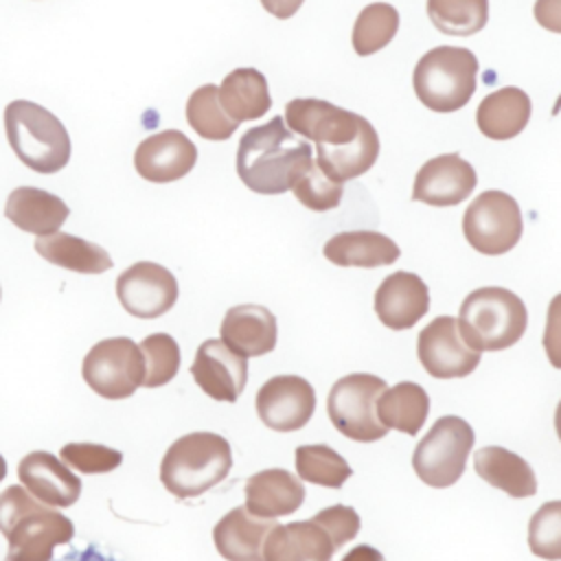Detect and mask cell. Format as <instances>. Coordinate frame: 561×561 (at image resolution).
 I'll list each match as a JSON object with an SVG mask.
<instances>
[{"label": "cell", "instance_id": "obj_18", "mask_svg": "<svg viewBox=\"0 0 561 561\" xmlns=\"http://www.w3.org/2000/svg\"><path fill=\"white\" fill-rule=\"evenodd\" d=\"M430 309V289L412 272L388 274L375 291V313L392 331L412 329Z\"/></svg>", "mask_w": 561, "mask_h": 561}, {"label": "cell", "instance_id": "obj_14", "mask_svg": "<svg viewBox=\"0 0 561 561\" xmlns=\"http://www.w3.org/2000/svg\"><path fill=\"white\" fill-rule=\"evenodd\" d=\"M316 410L313 386L298 375H276L256 392V414L274 432H296Z\"/></svg>", "mask_w": 561, "mask_h": 561}, {"label": "cell", "instance_id": "obj_24", "mask_svg": "<svg viewBox=\"0 0 561 561\" xmlns=\"http://www.w3.org/2000/svg\"><path fill=\"white\" fill-rule=\"evenodd\" d=\"M68 215L70 208L61 197L35 186L13 188L4 204V217L13 226L39 237L59 232Z\"/></svg>", "mask_w": 561, "mask_h": 561}, {"label": "cell", "instance_id": "obj_22", "mask_svg": "<svg viewBox=\"0 0 561 561\" xmlns=\"http://www.w3.org/2000/svg\"><path fill=\"white\" fill-rule=\"evenodd\" d=\"M274 526V519L256 517L245 506H237L215 524L213 541L226 561H265L263 546Z\"/></svg>", "mask_w": 561, "mask_h": 561}, {"label": "cell", "instance_id": "obj_20", "mask_svg": "<svg viewBox=\"0 0 561 561\" xmlns=\"http://www.w3.org/2000/svg\"><path fill=\"white\" fill-rule=\"evenodd\" d=\"M331 535L311 517L276 524L263 546L265 561H331L335 554Z\"/></svg>", "mask_w": 561, "mask_h": 561}, {"label": "cell", "instance_id": "obj_9", "mask_svg": "<svg viewBox=\"0 0 561 561\" xmlns=\"http://www.w3.org/2000/svg\"><path fill=\"white\" fill-rule=\"evenodd\" d=\"M81 375L99 397L127 399L145 381V357L131 337H107L85 353Z\"/></svg>", "mask_w": 561, "mask_h": 561}, {"label": "cell", "instance_id": "obj_1", "mask_svg": "<svg viewBox=\"0 0 561 561\" xmlns=\"http://www.w3.org/2000/svg\"><path fill=\"white\" fill-rule=\"evenodd\" d=\"M313 167L307 140L294 136L280 116L248 129L237 149V173L241 182L261 195H278Z\"/></svg>", "mask_w": 561, "mask_h": 561}, {"label": "cell", "instance_id": "obj_38", "mask_svg": "<svg viewBox=\"0 0 561 561\" xmlns=\"http://www.w3.org/2000/svg\"><path fill=\"white\" fill-rule=\"evenodd\" d=\"M294 195L296 199L313 210V213H324V210H333L340 206L342 202V184L331 180L329 175H324L318 164L313 162V167L294 184Z\"/></svg>", "mask_w": 561, "mask_h": 561}, {"label": "cell", "instance_id": "obj_29", "mask_svg": "<svg viewBox=\"0 0 561 561\" xmlns=\"http://www.w3.org/2000/svg\"><path fill=\"white\" fill-rule=\"evenodd\" d=\"M35 252L48 263L79 274H103L114 265L112 256L101 245L66 232L39 237Z\"/></svg>", "mask_w": 561, "mask_h": 561}, {"label": "cell", "instance_id": "obj_42", "mask_svg": "<svg viewBox=\"0 0 561 561\" xmlns=\"http://www.w3.org/2000/svg\"><path fill=\"white\" fill-rule=\"evenodd\" d=\"M533 15L541 28L561 33V0H535Z\"/></svg>", "mask_w": 561, "mask_h": 561}, {"label": "cell", "instance_id": "obj_43", "mask_svg": "<svg viewBox=\"0 0 561 561\" xmlns=\"http://www.w3.org/2000/svg\"><path fill=\"white\" fill-rule=\"evenodd\" d=\"M55 561H116V559L112 554L103 552L96 543H90L88 548H81V550H77V548L68 550L66 554H61Z\"/></svg>", "mask_w": 561, "mask_h": 561}, {"label": "cell", "instance_id": "obj_16", "mask_svg": "<svg viewBox=\"0 0 561 561\" xmlns=\"http://www.w3.org/2000/svg\"><path fill=\"white\" fill-rule=\"evenodd\" d=\"M197 162V147L180 129H164L147 136L134 151V167L147 182H175L191 173Z\"/></svg>", "mask_w": 561, "mask_h": 561}, {"label": "cell", "instance_id": "obj_40", "mask_svg": "<svg viewBox=\"0 0 561 561\" xmlns=\"http://www.w3.org/2000/svg\"><path fill=\"white\" fill-rule=\"evenodd\" d=\"M313 519L331 535L335 548H342L344 543L353 541L362 526L357 511L344 504H333L329 508H322L320 513L313 515Z\"/></svg>", "mask_w": 561, "mask_h": 561}, {"label": "cell", "instance_id": "obj_41", "mask_svg": "<svg viewBox=\"0 0 561 561\" xmlns=\"http://www.w3.org/2000/svg\"><path fill=\"white\" fill-rule=\"evenodd\" d=\"M543 351L552 368H561V294H557L548 305L546 329H543Z\"/></svg>", "mask_w": 561, "mask_h": 561}, {"label": "cell", "instance_id": "obj_44", "mask_svg": "<svg viewBox=\"0 0 561 561\" xmlns=\"http://www.w3.org/2000/svg\"><path fill=\"white\" fill-rule=\"evenodd\" d=\"M302 2H305V0H261L263 9H265L267 13H272L274 18H278V20L291 18V15L302 7Z\"/></svg>", "mask_w": 561, "mask_h": 561}, {"label": "cell", "instance_id": "obj_12", "mask_svg": "<svg viewBox=\"0 0 561 561\" xmlns=\"http://www.w3.org/2000/svg\"><path fill=\"white\" fill-rule=\"evenodd\" d=\"M416 353L421 366L436 379L471 375L480 364V351L467 344L458 320L451 316H438L421 329Z\"/></svg>", "mask_w": 561, "mask_h": 561}, {"label": "cell", "instance_id": "obj_4", "mask_svg": "<svg viewBox=\"0 0 561 561\" xmlns=\"http://www.w3.org/2000/svg\"><path fill=\"white\" fill-rule=\"evenodd\" d=\"M4 131L13 153L35 173H57L70 160L64 123L33 101L18 99L4 107Z\"/></svg>", "mask_w": 561, "mask_h": 561}, {"label": "cell", "instance_id": "obj_35", "mask_svg": "<svg viewBox=\"0 0 561 561\" xmlns=\"http://www.w3.org/2000/svg\"><path fill=\"white\" fill-rule=\"evenodd\" d=\"M399 28V13L392 4L373 2L364 7L353 24V48L357 55L366 57L386 48Z\"/></svg>", "mask_w": 561, "mask_h": 561}, {"label": "cell", "instance_id": "obj_19", "mask_svg": "<svg viewBox=\"0 0 561 561\" xmlns=\"http://www.w3.org/2000/svg\"><path fill=\"white\" fill-rule=\"evenodd\" d=\"M18 478L33 497L57 508L75 504L81 495L79 476L48 451L26 454L18 465Z\"/></svg>", "mask_w": 561, "mask_h": 561}, {"label": "cell", "instance_id": "obj_23", "mask_svg": "<svg viewBox=\"0 0 561 561\" xmlns=\"http://www.w3.org/2000/svg\"><path fill=\"white\" fill-rule=\"evenodd\" d=\"M245 508L265 519L283 517L298 511L305 502L302 482L278 467L263 469L245 480Z\"/></svg>", "mask_w": 561, "mask_h": 561}, {"label": "cell", "instance_id": "obj_32", "mask_svg": "<svg viewBox=\"0 0 561 561\" xmlns=\"http://www.w3.org/2000/svg\"><path fill=\"white\" fill-rule=\"evenodd\" d=\"M186 121L204 140H228L239 127V123L224 112L219 103V88L213 83L193 90L186 101Z\"/></svg>", "mask_w": 561, "mask_h": 561}, {"label": "cell", "instance_id": "obj_39", "mask_svg": "<svg viewBox=\"0 0 561 561\" xmlns=\"http://www.w3.org/2000/svg\"><path fill=\"white\" fill-rule=\"evenodd\" d=\"M59 456L79 473H107L123 462V454L99 443H68Z\"/></svg>", "mask_w": 561, "mask_h": 561}, {"label": "cell", "instance_id": "obj_48", "mask_svg": "<svg viewBox=\"0 0 561 561\" xmlns=\"http://www.w3.org/2000/svg\"><path fill=\"white\" fill-rule=\"evenodd\" d=\"M0 298H2V289H0Z\"/></svg>", "mask_w": 561, "mask_h": 561}, {"label": "cell", "instance_id": "obj_11", "mask_svg": "<svg viewBox=\"0 0 561 561\" xmlns=\"http://www.w3.org/2000/svg\"><path fill=\"white\" fill-rule=\"evenodd\" d=\"M285 125L316 142V149H333L355 140L370 123L322 99H291L285 107Z\"/></svg>", "mask_w": 561, "mask_h": 561}, {"label": "cell", "instance_id": "obj_8", "mask_svg": "<svg viewBox=\"0 0 561 561\" xmlns=\"http://www.w3.org/2000/svg\"><path fill=\"white\" fill-rule=\"evenodd\" d=\"M386 390V381L370 373H351L331 386L327 397V414L333 427L359 443H373L386 436L388 427L377 416L379 394Z\"/></svg>", "mask_w": 561, "mask_h": 561}, {"label": "cell", "instance_id": "obj_31", "mask_svg": "<svg viewBox=\"0 0 561 561\" xmlns=\"http://www.w3.org/2000/svg\"><path fill=\"white\" fill-rule=\"evenodd\" d=\"M379 156V136L373 125H368L355 140L333 147L316 149L318 169L335 182H348L357 175H364Z\"/></svg>", "mask_w": 561, "mask_h": 561}, {"label": "cell", "instance_id": "obj_2", "mask_svg": "<svg viewBox=\"0 0 561 561\" xmlns=\"http://www.w3.org/2000/svg\"><path fill=\"white\" fill-rule=\"evenodd\" d=\"M0 533L9 546L7 561H53V550L75 537V524L11 484L0 493Z\"/></svg>", "mask_w": 561, "mask_h": 561}, {"label": "cell", "instance_id": "obj_10", "mask_svg": "<svg viewBox=\"0 0 561 561\" xmlns=\"http://www.w3.org/2000/svg\"><path fill=\"white\" fill-rule=\"evenodd\" d=\"M522 213L504 191L480 193L465 210L462 232L467 243L486 256L506 254L522 239Z\"/></svg>", "mask_w": 561, "mask_h": 561}, {"label": "cell", "instance_id": "obj_21", "mask_svg": "<svg viewBox=\"0 0 561 561\" xmlns=\"http://www.w3.org/2000/svg\"><path fill=\"white\" fill-rule=\"evenodd\" d=\"M219 333L221 340L239 355L261 357L276 346V316L263 305H237L226 311Z\"/></svg>", "mask_w": 561, "mask_h": 561}, {"label": "cell", "instance_id": "obj_17", "mask_svg": "<svg viewBox=\"0 0 561 561\" xmlns=\"http://www.w3.org/2000/svg\"><path fill=\"white\" fill-rule=\"evenodd\" d=\"M478 175L473 167L458 153L430 158L416 173L412 199L430 206H456L476 188Z\"/></svg>", "mask_w": 561, "mask_h": 561}, {"label": "cell", "instance_id": "obj_28", "mask_svg": "<svg viewBox=\"0 0 561 561\" xmlns=\"http://www.w3.org/2000/svg\"><path fill=\"white\" fill-rule=\"evenodd\" d=\"M219 103L237 123L261 118L272 107L265 75L256 68H237L228 72L219 85Z\"/></svg>", "mask_w": 561, "mask_h": 561}, {"label": "cell", "instance_id": "obj_45", "mask_svg": "<svg viewBox=\"0 0 561 561\" xmlns=\"http://www.w3.org/2000/svg\"><path fill=\"white\" fill-rule=\"evenodd\" d=\"M342 561H383V554L368 546V543H359V546H353L344 557Z\"/></svg>", "mask_w": 561, "mask_h": 561}, {"label": "cell", "instance_id": "obj_27", "mask_svg": "<svg viewBox=\"0 0 561 561\" xmlns=\"http://www.w3.org/2000/svg\"><path fill=\"white\" fill-rule=\"evenodd\" d=\"M473 467L484 482L511 497H530L537 493V478L533 467L506 447L489 445L478 449L473 456Z\"/></svg>", "mask_w": 561, "mask_h": 561}, {"label": "cell", "instance_id": "obj_6", "mask_svg": "<svg viewBox=\"0 0 561 561\" xmlns=\"http://www.w3.org/2000/svg\"><path fill=\"white\" fill-rule=\"evenodd\" d=\"M478 59L469 48L436 46L427 50L412 75L416 99L434 112H456L476 92Z\"/></svg>", "mask_w": 561, "mask_h": 561}, {"label": "cell", "instance_id": "obj_7", "mask_svg": "<svg viewBox=\"0 0 561 561\" xmlns=\"http://www.w3.org/2000/svg\"><path fill=\"white\" fill-rule=\"evenodd\" d=\"M473 440V427L465 419L454 414L440 416L414 447L412 467L416 476L434 489L456 484L465 473Z\"/></svg>", "mask_w": 561, "mask_h": 561}, {"label": "cell", "instance_id": "obj_30", "mask_svg": "<svg viewBox=\"0 0 561 561\" xmlns=\"http://www.w3.org/2000/svg\"><path fill=\"white\" fill-rule=\"evenodd\" d=\"M430 414V397L423 386L401 381L386 388L377 401V416L383 427L416 436Z\"/></svg>", "mask_w": 561, "mask_h": 561}, {"label": "cell", "instance_id": "obj_15", "mask_svg": "<svg viewBox=\"0 0 561 561\" xmlns=\"http://www.w3.org/2000/svg\"><path fill=\"white\" fill-rule=\"evenodd\" d=\"M191 375L210 399L234 403L248 381V357L232 351L224 340H204L195 351Z\"/></svg>", "mask_w": 561, "mask_h": 561}, {"label": "cell", "instance_id": "obj_13", "mask_svg": "<svg viewBox=\"0 0 561 561\" xmlns=\"http://www.w3.org/2000/svg\"><path fill=\"white\" fill-rule=\"evenodd\" d=\"M116 296L129 316L151 320L175 305L178 280L164 265L138 261L118 274Z\"/></svg>", "mask_w": 561, "mask_h": 561}, {"label": "cell", "instance_id": "obj_36", "mask_svg": "<svg viewBox=\"0 0 561 561\" xmlns=\"http://www.w3.org/2000/svg\"><path fill=\"white\" fill-rule=\"evenodd\" d=\"M145 357V386L158 388L169 383L180 368V346L169 333H151L140 342Z\"/></svg>", "mask_w": 561, "mask_h": 561}, {"label": "cell", "instance_id": "obj_26", "mask_svg": "<svg viewBox=\"0 0 561 561\" xmlns=\"http://www.w3.org/2000/svg\"><path fill=\"white\" fill-rule=\"evenodd\" d=\"M324 256L340 267H379L399 259V245L375 230H346L333 234L324 248Z\"/></svg>", "mask_w": 561, "mask_h": 561}, {"label": "cell", "instance_id": "obj_37", "mask_svg": "<svg viewBox=\"0 0 561 561\" xmlns=\"http://www.w3.org/2000/svg\"><path fill=\"white\" fill-rule=\"evenodd\" d=\"M528 548L546 561H561V500L543 502L528 522Z\"/></svg>", "mask_w": 561, "mask_h": 561}, {"label": "cell", "instance_id": "obj_3", "mask_svg": "<svg viewBox=\"0 0 561 561\" xmlns=\"http://www.w3.org/2000/svg\"><path fill=\"white\" fill-rule=\"evenodd\" d=\"M232 467L230 443L215 432H191L169 445L160 462L164 489L180 497H197L226 480Z\"/></svg>", "mask_w": 561, "mask_h": 561}, {"label": "cell", "instance_id": "obj_33", "mask_svg": "<svg viewBox=\"0 0 561 561\" xmlns=\"http://www.w3.org/2000/svg\"><path fill=\"white\" fill-rule=\"evenodd\" d=\"M427 15L440 33L469 37L484 28L489 0H427Z\"/></svg>", "mask_w": 561, "mask_h": 561}, {"label": "cell", "instance_id": "obj_25", "mask_svg": "<svg viewBox=\"0 0 561 561\" xmlns=\"http://www.w3.org/2000/svg\"><path fill=\"white\" fill-rule=\"evenodd\" d=\"M530 96L515 85L486 94L476 112L478 129L491 140H511L524 131L530 121Z\"/></svg>", "mask_w": 561, "mask_h": 561}, {"label": "cell", "instance_id": "obj_47", "mask_svg": "<svg viewBox=\"0 0 561 561\" xmlns=\"http://www.w3.org/2000/svg\"><path fill=\"white\" fill-rule=\"evenodd\" d=\"M4 476H7V460H4V456L0 454V482L4 480Z\"/></svg>", "mask_w": 561, "mask_h": 561}, {"label": "cell", "instance_id": "obj_46", "mask_svg": "<svg viewBox=\"0 0 561 561\" xmlns=\"http://www.w3.org/2000/svg\"><path fill=\"white\" fill-rule=\"evenodd\" d=\"M554 430H557V436L561 440V401L557 403V410H554Z\"/></svg>", "mask_w": 561, "mask_h": 561}, {"label": "cell", "instance_id": "obj_34", "mask_svg": "<svg viewBox=\"0 0 561 561\" xmlns=\"http://www.w3.org/2000/svg\"><path fill=\"white\" fill-rule=\"evenodd\" d=\"M296 471L300 480L329 489H340L353 473L344 456L322 443L296 447Z\"/></svg>", "mask_w": 561, "mask_h": 561}, {"label": "cell", "instance_id": "obj_5", "mask_svg": "<svg viewBox=\"0 0 561 561\" xmlns=\"http://www.w3.org/2000/svg\"><path fill=\"white\" fill-rule=\"evenodd\" d=\"M458 327L476 351H504L519 342L528 324L524 300L504 287L473 289L460 305Z\"/></svg>", "mask_w": 561, "mask_h": 561}]
</instances>
